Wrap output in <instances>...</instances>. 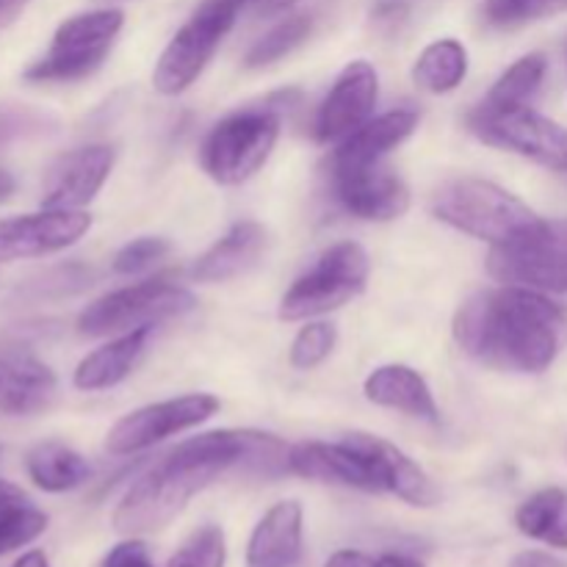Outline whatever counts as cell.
<instances>
[{"label": "cell", "instance_id": "obj_14", "mask_svg": "<svg viewBox=\"0 0 567 567\" xmlns=\"http://www.w3.org/2000/svg\"><path fill=\"white\" fill-rule=\"evenodd\" d=\"M332 183L338 203L358 219L391 221L410 208L408 186L385 161L332 169Z\"/></svg>", "mask_w": 567, "mask_h": 567}, {"label": "cell", "instance_id": "obj_3", "mask_svg": "<svg viewBox=\"0 0 567 567\" xmlns=\"http://www.w3.org/2000/svg\"><path fill=\"white\" fill-rule=\"evenodd\" d=\"M432 214L449 227L482 241L496 244L509 241L518 233L535 227L537 216L515 194L480 177H460L449 181L432 194Z\"/></svg>", "mask_w": 567, "mask_h": 567}, {"label": "cell", "instance_id": "obj_27", "mask_svg": "<svg viewBox=\"0 0 567 567\" xmlns=\"http://www.w3.org/2000/svg\"><path fill=\"white\" fill-rule=\"evenodd\" d=\"M548 72V61L543 53H529L520 61H515L507 72L496 81L482 105L487 109H518V105H529L532 97L540 92L543 78Z\"/></svg>", "mask_w": 567, "mask_h": 567}, {"label": "cell", "instance_id": "obj_41", "mask_svg": "<svg viewBox=\"0 0 567 567\" xmlns=\"http://www.w3.org/2000/svg\"><path fill=\"white\" fill-rule=\"evenodd\" d=\"M374 567H424V565L413 557H404V554H385V557L377 559Z\"/></svg>", "mask_w": 567, "mask_h": 567}, {"label": "cell", "instance_id": "obj_45", "mask_svg": "<svg viewBox=\"0 0 567 567\" xmlns=\"http://www.w3.org/2000/svg\"><path fill=\"white\" fill-rule=\"evenodd\" d=\"M565 59H567V44H565Z\"/></svg>", "mask_w": 567, "mask_h": 567}, {"label": "cell", "instance_id": "obj_35", "mask_svg": "<svg viewBox=\"0 0 567 567\" xmlns=\"http://www.w3.org/2000/svg\"><path fill=\"white\" fill-rule=\"evenodd\" d=\"M100 567H155L150 548L142 537H127V540L116 543L109 554L103 557Z\"/></svg>", "mask_w": 567, "mask_h": 567}, {"label": "cell", "instance_id": "obj_42", "mask_svg": "<svg viewBox=\"0 0 567 567\" xmlns=\"http://www.w3.org/2000/svg\"><path fill=\"white\" fill-rule=\"evenodd\" d=\"M11 567H50V563L44 551H25Z\"/></svg>", "mask_w": 567, "mask_h": 567}, {"label": "cell", "instance_id": "obj_30", "mask_svg": "<svg viewBox=\"0 0 567 567\" xmlns=\"http://www.w3.org/2000/svg\"><path fill=\"white\" fill-rule=\"evenodd\" d=\"M44 529H48V515L31 507V502L3 507L0 509V557L31 546L37 537L44 535Z\"/></svg>", "mask_w": 567, "mask_h": 567}, {"label": "cell", "instance_id": "obj_40", "mask_svg": "<svg viewBox=\"0 0 567 567\" xmlns=\"http://www.w3.org/2000/svg\"><path fill=\"white\" fill-rule=\"evenodd\" d=\"M28 0H0V28L14 22L20 17V11L25 9Z\"/></svg>", "mask_w": 567, "mask_h": 567}, {"label": "cell", "instance_id": "obj_44", "mask_svg": "<svg viewBox=\"0 0 567 567\" xmlns=\"http://www.w3.org/2000/svg\"><path fill=\"white\" fill-rule=\"evenodd\" d=\"M233 3H238V6H244V3H249V0H233Z\"/></svg>", "mask_w": 567, "mask_h": 567}, {"label": "cell", "instance_id": "obj_22", "mask_svg": "<svg viewBox=\"0 0 567 567\" xmlns=\"http://www.w3.org/2000/svg\"><path fill=\"white\" fill-rule=\"evenodd\" d=\"M365 396L374 404H380V408L399 410V413L430 421V424H437V421H441L437 402L435 396H432L430 385H426L424 377L415 369H410V365L391 363L371 371L369 380H365Z\"/></svg>", "mask_w": 567, "mask_h": 567}, {"label": "cell", "instance_id": "obj_17", "mask_svg": "<svg viewBox=\"0 0 567 567\" xmlns=\"http://www.w3.org/2000/svg\"><path fill=\"white\" fill-rule=\"evenodd\" d=\"M59 382L55 374L28 352H0V415L22 419L53 404Z\"/></svg>", "mask_w": 567, "mask_h": 567}, {"label": "cell", "instance_id": "obj_5", "mask_svg": "<svg viewBox=\"0 0 567 567\" xmlns=\"http://www.w3.org/2000/svg\"><path fill=\"white\" fill-rule=\"evenodd\" d=\"M125 14L120 9L83 11L55 28L50 48L42 59L25 70L31 83H75L103 66L105 55L114 48Z\"/></svg>", "mask_w": 567, "mask_h": 567}, {"label": "cell", "instance_id": "obj_20", "mask_svg": "<svg viewBox=\"0 0 567 567\" xmlns=\"http://www.w3.org/2000/svg\"><path fill=\"white\" fill-rule=\"evenodd\" d=\"M419 127V111L396 109L388 114L374 116L363 127L343 138L332 155V169H349V166H365L385 161L391 150L408 142L413 131Z\"/></svg>", "mask_w": 567, "mask_h": 567}, {"label": "cell", "instance_id": "obj_37", "mask_svg": "<svg viewBox=\"0 0 567 567\" xmlns=\"http://www.w3.org/2000/svg\"><path fill=\"white\" fill-rule=\"evenodd\" d=\"M297 0H249L252 11L258 17H277V14H286Z\"/></svg>", "mask_w": 567, "mask_h": 567}, {"label": "cell", "instance_id": "obj_38", "mask_svg": "<svg viewBox=\"0 0 567 567\" xmlns=\"http://www.w3.org/2000/svg\"><path fill=\"white\" fill-rule=\"evenodd\" d=\"M515 567H567L563 559H554L551 554H543V551H529V554H520L515 559Z\"/></svg>", "mask_w": 567, "mask_h": 567}, {"label": "cell", "instance_id": "obj_23", "mask_svg": "<svg viewBox=\"0 0 567 567\" xmlns=\"http://www.w3.org/2000/svg\"><path fill=\"white\" fill-rule=\"evenodd\" d=\"M150 330L153 327H138V330L122 332L120 338L86 354L78 363L75 377H72L78 391H109V388L120 385L136 369L144 352H147Z\"/></svg>", "mask_w": 567, "mask_h": 567}, {"label": "cell", "instance_id": "obj_10", "mask_svg": "<svg viewBox=\"0 0 567 567\" xmlns=\"http://www.w3.org/2000/svg\"><path fill=\"white\" fill-rule=\"evenodd\" d=\"M468 127L485 144L513 150L546 169L567 172V131L548 116L532 111L529 105H518V109L480 105L471 111Z\"/></svg>", "mask_w": 567, "mask_h": 567}, {"label": "cell", "instance_id": "obj_18", "mask_svg": "<svg viewBox=\"0 0 567 567\" xmlns=\"http://www.w3.org/2000/svg\"><path fill=\"white\" fill-rule=\"evenodd\" d=\"M305 513L299 502H280L258 520L247 543V567H302Z\"/></svg>", "mask_w": 567, "mask_h": 567}, {"label": "cell", "instance_id": "obj_4", "mask_svg": "<svg viewBox=\"0 0 567 567\" xmlns=\"http://www.w3.org/2000/svg\"><path fill=\"white\" fill-rule=\"evenodd\" d=\"M277 136H280V114L275 105L236 111L205 136L199 164L210 181L221 186H238L269 161Z\"/></svg>", "mask_w": 567, "mask_h": 567}, {"label": "cell", "instance_id": "obj_26", "mask_svg": "<svg viewBox=\"0 0 567 567\" xmlns=\"http://www.w3.org/2000/svg\"><path fill=\"white\" fill-rule=\"evenodd\" d=\"M468 75V50L457 39H437L413 66V78L424 92L446 94L454 92Z\"/></svg>", "mask_w": 567, "mask_h": 567}, {"label": "cell", "instance_id": "obj_9", "mask_svg": "<svg viewBox=\"0 0 567 567\" xmlns=\"http://www.w3.org/2000/svg\"><path fill=\"white\" fill-rule=\"evenodd\" d=\"M238 17L233 0H208L181 25L161 53L153 72V83L161 94H181L203 75L208 61L219 50L221 39L230 33Z\"/></svg>", "mask_w": 567, "mask_h": 567}, {"label": "cell", "instance_id": "obj_6", "mask_svg": "<svg viewBox=\"0 0 567 567\" xmlns=\"http://www.w3.org/2000/svg\"><path fill=\"white\" fill-rule=\"evenodd\" d=\"M487 271L504 286L567 297V219H540L509 241L496 244Z\"/></svg>", "mask_w": 567, "mask_h": 567}, {"label": "cell", "instance_id": "obj_8", "mask_svg": "<svg viewBox=\"0 0 567 567\" xmlns=\"http://www.w3.org/2000/svg\"><path fill=\"white\" fill-rule=\"evenodd\" d=\"M369 280V255L360 244L343 241L327 249L319 264L299 277L280 302V319L305 321L330 313L358 297Z\"/></svg>", "mask_w": 567, "mask_h": 567}, {"label": "cell", "instance_id": "obj_25", "mask_svg": "<svg viewBox=\"0 0 567 567\" xmlns=\"http://www.w3.org/2000/svg\"><path fill=\"white\" fill-rule=\"evenodd\" d=\"M515 526L532 540L567 551V491L546 487L526 498L515 513Z\"/></svg>", "mask_w": 567, "mask_h": 567}, {"label": "cell", "instance_id": "obj_28", "mask_svg": "<svg viewBox=\"0 0 567 567\" xmlns=\"http://www.w3.org/2000/svg\"><path fill=\"white\" fill-rule=\"evenodd\" d=\"M310 31H313V17L310 14L282 17L271 31H266L264 37L249 48L247 66L249 70H260V66L275 64V61H280L282 55L297 50L299 44L310 37Z\"/></svg>", "mask_w": 567, "mask_h": 567}, {"label": "cell", "instance_id": "obj_33", "mask_svg": "<svg viewBox=\"0 0 567 567\" xmlns=\"http://www.w3.org/2000/svg\"><path fill=\"white\" fill-rule=\"evenodd\" d=\"M53 125L55 122L50 116L25 109V105H0V150L11 147L20 138L37 136Z\"/></svg>", "mask_w": 567, "mask_h": 567}, {"label": "cell", "instance_id": "obj_16", "mask_svg": "<svg viewBox=\"0 0 567 567\" xmlns=\"http://www.w3.org/2000/svg\"><path fill=\"white\" fill-rule=\"evenodd\" d=\"M343 443H349L369 465L377 493H393L413 507H435L441 502V491L435 487V482L393 443L377 435H365V432H352L343 437Z\"/></svg>", "mask_w": 567, "mask_h": 567}, {"label": "cell", "instance_id": "obj_43", "mask_svg": "<svg viewBox=\"0 0 567 567\" xmlns=\"http://www.w3.org/2000/svg\"><path fill=\"white\" fill-rule=\"evenodd\" d=\"M17 188V181L11 172L0 169V203H6V199H11V194H14Z\"/></svg>", "mask_w": 567, "mask_h": 567}, {"label": "cell", "instance_id": "obj_19", "mask_svg": "<svg viewBox=\"0 0 567 567\" xmlns=\"http://www.w3.org/2000/svg\"><path fill=\"white\" fill-rule=\"evenodd\" d=\"M288 468L297 476L313 482H332V485L358 487V491L377 493L369 465L349 443H299L288 452Z\"/></svg>", "mask_w": 567, "mask_h": 567}, {"label": "cell", "instance_id": "obj_11", "mask_svg": "<svg viewBox=\"0 0 567 567\" xmlns=\"http://www.w3.org/2000/svg\"><path fill=\"white\" fill-rule=\"evenodd\" d=\"M219 410V399L210 393H188V396L169 399V402L147 404L120 419L105 437V449L111 454H136L172 435L203 424Z\"/></svg>", "mask_w": 567, "mask_h": 567}, {"label": "cell", "instance_id": "obj_31", "mask_svg": "<svg viewBox=\"0 0 567 567\" xmlns=\"http://www.w3.org/2000/svg\"><path fill=\"white\" fill-rule=\"evenodd\" d=\"M227 543L219 526H199L194 535L183 540V546L172 554L166 567H225Z\"/></svg>", "mask_w": 567, "mask_h": 567}, {"label": "cell", "instance_id": "obj_2", "mask_svg": "<svg viewBox=\"0 0 567 567\" xmlns=\"http://www.w3.org/2000/svg\"><path fill=\"white\" fill-rule=\"evenodd\" d=\"M454 338L468 358L498 371L540 374L567 343V313L524 286L480 291L460 305Z\"/></svg>", "mask_w": 567, "mask_h": 567}, {"label": "cell", "instance_id": "obj_32", "mask_svg": "<svg viewBox=\"0 0 567 567\" xmlns=\"http://www.w3.org/2000/svg\"><path fill=\"white\" fill-rule=\"evenodd\" d=\"M338 341V332L332 324L324 321H313V324L302 327L291 343V365L299 371H310L316 365L324 363L332 354Z\"/></svg>", "mask_w": 567, "mask_h": 567}, {"label": "cell", "instance_id": "obj_13", "mask_svg": "<svg viewBox=\"0 0 567 567\" xmlns=\"http://www.w3.org/2000/svg\"><path fill=\"white\" fill-rule=\"evenodd\" d=\"M377 94H380V78L369 61H352L343 66L316 114V142L330 144L352 136L374 114Z\"/></svg>", "mask_w": 567, "mask_h": 567}, {"label": "cell", "instance_id": "obj_7", "mask_svg": "<svg viewBox=\"0 0 567 567\" xmlns=\"http://www.w3.org/2000/svg\"><path fill=\"white\" fill-rule=\"evenodd\" d=\"M194 305L197 302L192 291L175 286L166 277H153V280L105 293L97 302L89 305L78 316V332L86 338L122 336V332L153 327L155 321L188 313Z\"/></svg>", "mask_w": 567, "mask_h": 567}, {"label": "cell", "instance_id": "obj_15", "mask_svg": "<svg viewBox=\"0 0 567 567\" xmlns=\"http://www.w3.org/2000/svg\"><path fill=\"white\" fill-rule=\"evenodd\" d=\"M114 147L92 144L59 155L44 175L42 208L81 210L92 203L114 169Z\"/></svg>", "mask_w": 567, "mask_h": 567}, {"label": "cell", "instance_id": "obj_36", "mask_svg": "<svg viewBox=\"0 0 567 567\" xmlns=\"http://www.w3.org/2000/svg\"><path fill=\"white\" fill-rule=\"evenodd\" d=\"M374 565H377V559H371L369 554H363V551H352V548L336 551L324 563V567H374Z\"/></svg>", "mask_w": 567, "mask_h": 567}, {"label": "cell", "instance_id": "obj_29", "mask_svg": "<svg viewBox=\"0 0 567 567\" xmlns=\"http://www.w3.org/2000/svg\"><path fill=\"white\" fill-rule=\"evenodd\" d=\"M565 11L567 0H487L482 17L493 28H520Z\"/></svg>", "mask_w": 567, "mask_h": 567}, {"label": "cell", "instance_id": "obj_24", "mask_svg": "<svg viewBox=\"0 0 567 567\" xmlns=\"http://www.w3.org/2000/svg\"><path fill=\"white\" fill-rule=\"evenodd\" d=\"M25 471L33 485L44 493H70L92 476V465L86 457L55 441L33 446L25 457Z\"/></svg>", "mask_w": 567, "mask_h": 567}, {"label": "cell", "instance_id": "obj_39", "mask_svg": "<svg viewBox=\"0 0 567 567\" xmlns=\"http://www.w3.org/2000/svg\"><path fill=\"white\" fill-rule=\"evenodd\" d=\"M28 496L22 487H17L14 482L0 480V509L3 507H14V504H25Z\"/></svg>", "mask_w": 567, "mask_h": 567}, {"label": "cell", "instance_id": "obj_21", "mask_svg": "<svg viewBox=\"0 0 567 567\" xmlns=\"http://www.w3.org/2000/svg\"><path fill=\"white\" fill-rule=\"evenodd\" d=\"M266 227L258 221H238L214 247L194 264L192 275L199 282H225L252 269L266 252Z\"/></svg>", "mask_w": 567, "mask_h": 567}, {"label": "cell", "instance_id": "obj_34", "mask_svg": "<svg viewBox=\"0 0 567 567\" xmlns=\"http://www.w3.org/2000/svg\"><path fill=\"white\" fill-rule=\"evenodd\" d=\"M169 255V241L158 236H144L136 241L125 244L120 252L114 255V271L116 275H138V271L150 269L158 260Z\"/></svg>", "mask_w": 567, "mask_h": 567}, {"label": "cell", "instance_id": "obj_1", "mask_svg": "<svg viewBox=\"0 0 567 567\" xmlns=\"http://www.w3.org/2000/svg\"><path fill=\"white\" fill-rule=\"evenodd\" d=\"M286 463V446L275 435L252 430H219L192 437L138 476L114 509V529L125 537H144L166 529L194 496L214 485L236 465Z\"/></svg>", "mask_w": 567, "mask_h": 567}, {"label": "cell", "instance_id": "obj_12", "mask_svg": "<svg viewBox=\"0 0 567 567\" xmlns=\"http://www.w3.org/2000/svg\"><path fill=\"white\" fill-rule=\"evenodd\" d=\"M92 227V216L83 210L42 208L0 219V264L44 258L81 241Z\"/></svg>", "mask_w": 567, "mask_h": 567}, {"label": "cell", "instance_id": "obj_46", "mask_svg": "<svg viewBox=\"0 0 567 567\" xmlns=\"http://www.w3.org/2000/svg\"><path fill=\"white\" fill-rule=\"evenodd\" d=\"M0 454H3V449H0Z\"/></svg>", "mask_w": 567, "mask_h": 567}]
</instances>
